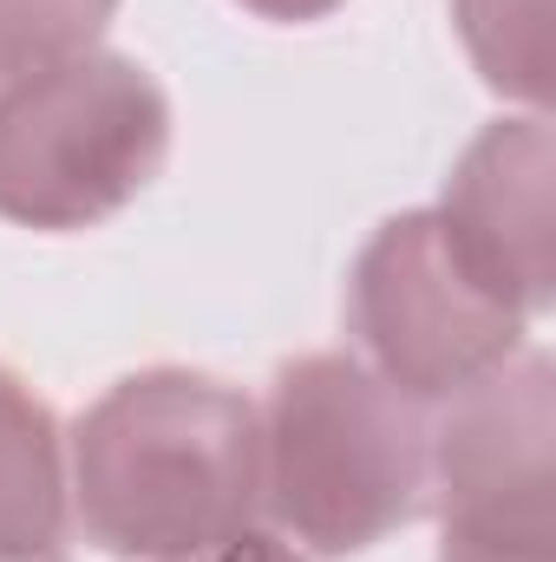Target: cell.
I'll return each mask as SVG.
<instances>
[{
	"label": "cell",
	"instance_id": "6da1fadb",
	"mask_svg": "<svg viewBox=\"0 0 556 562\" xmlns=\"http://www.w3.org/2000/svg\"><path fill=\"white\" fill-rule=\"evenodd\" d=\"M73 504L105 557H197L263 504V419L223 380L132 373L73 431Z\"/></svg>",
	"mask_w": 556,
	"mask_h": 562
},
{
	"label": "cell",
	"instance_id": "7a4b0ae2",
	"mask_svg": "<svg viewBox=\"0 0 556 562\" xmlns=\"http://www.w3.org/2000/svg\"><path fill=\"white\" fill-rule=\"evenodd\" d=\"M263 504L314 557H354L425 504V431L374 367L308 353L263 413Z\"/></svg>",
	"mask_w": 556,
	"mask_h": 562
},
{
	"label": "cell",
	"instance_id": "3957f363",
	"mask_svg": "<svg viewBox=\"0 0 556 562\" xmlns=\"http://www.w3.org/2000/svg\"><path fill=\"white\" fill-rule=\"evenodd\" d=\"M170 150V99L125 53H66L0 86V216L92 229L119 216Z\"/></svg>",
	"mask_w": 556,
	"mask_h": 562
},
{
	"label": "cell",
	"instance_id": "277c9868",
	"mask_svg": "<svg viewBox=\"0 0 556 562\" xmlns=\"http://www.w3.org/2000/svg\"><path fill=\"white\" fill-rule=\"evenodd\" d=\"M556 393L551 360L518 353L445 400L425 438L438 562H556Z\"/></svg>",
	"mask_w": 556,
	"mask_h": 562
},
{
	"label": "cell",
	"instance_id": "5b68a950",
	"mask_svg": "<svg viewBox=\"0 0 556 562\" xmlns=\"http://www.w3.org/2000/svg\"><path fill=\"white\" fill-rule=\"evenodd\" d=\"M354 334L400 400H452L524 353V314L458 262L438 210L374 229L354 262Z\"/></svg>",
	"mask_w": 556,
	"mask_h": 562
},
{
	"label": "cell",
	"instance_id": "8992f818",
	"mask_svg": "<svg viewBox=\"0 0 556 562\" xmlns=\"http://www.w3.org/2000/svg\"><path fill=\"white\" fill-rule=\"evenodd\" d=\"M556 144L544 112L485 125L471 150L445 177L438 229L458 249V262L485 281L498 301H511L524 321L551 307L556 288V229H551Z\"/></svg>",
	"mask_w": 556,
	"mask_h": 562
},
{
	"label": "cell",
	"instance_id": "52a82bcc",
	"mask_svg": "<svg viewBox=\"0 0 556 562\" xmlns=\"http://www.w3.org/2000/svg\"><path fill=\"white\" fill-rule=\"evenodd\" d=\"M66 537V464L53 413L0 367V562H46Z\"/></svg>",
	"mask_w": 556,
	"mask_h": 562
},
{
	"label": "cell",
	"instance_id": "ba28073f",
	"mask_svg": "<svg viewBox=\"0 0 556 562\" xmlns=\"http://www.w3.org/2000/svg\"><path fill=\"white\" fill-rule=\"evenodd\" d=\"M458 33L504 99L544 112L551 99V0H452Z\"/></svg>",
	"mask_w": 556,
	"mask_h": 562
},
{
	"label": "cell",
	"instance_id": "9c48e42d",
	"mask_svg": "<svg viewBox=\"0 0 556 562\" xmlns=\"http://www.w3.org/2000/svg\"><path fill=\"white\" fill-rule=\"evenodd\" d=\"M112 7L119 0H0V86L66 53H86Z\"/></svg>",
	"mask_w": 556,
	"mask_h": 562
},
{
	"label": "cell",
	"instance_id": "30bf717a",
	"mask_svg": "<svg viewBox=\"0 0 556 562\" xmlns=\"http://www.w3.org/2000/svg\"><path fill=\"white\" fill-rule=\"evenodd\" d=\"M177 562H301L281 537H263V530H236V537H223V543H210V550H197V557H177Z\"/></svg>",
	"mask_w": 556,
	"mask_h": 562
},
{
	"label": "cell",
	"instance_id": "8fae6325",
	"mask_svg": "<svg viewBox=\"0 0 556 562\" xmlns=\"http://www.w3.org/2000/svg\"><path fill=\"white\" fill-rule=\"evenodd\" d=\"M249 13H263V20H321V13H334L341 0H243Z\"/></svg>",
	"mask_w": 556,
	"mask_h": 562
},
{
	"label": "cell",
	"instance_id": "7c38bea8",
	"mask_svg": "<svg viewBox=\"0 0 556 562\" xmlns=\"http://www.w3.org/2000/svg\"><path fill=\"white\" fill-rule=\"evenodd\" d=\"M46 562H59V557H46Z\"/></svg>",
	"mask_w": 556,
	"mask_h": 562
}]
</instances>
